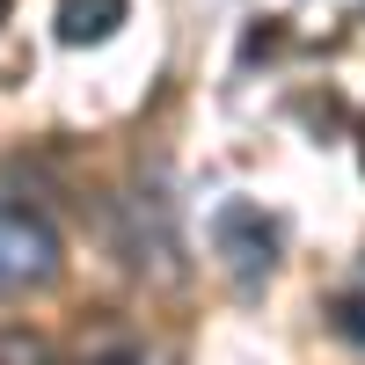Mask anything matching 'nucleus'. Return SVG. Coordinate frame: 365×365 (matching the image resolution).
Returning a JSON list of instances; mask_svg holds the SVG:
<instances>
[{"mask_svg": "<svg viewBox=\"0 0 365 365\" xmlns=\"http://www.w3.org/2000/svg\"><path fill=\"white\" fill-rule=\"evenodd\" d=\"M212 256L227 263L234 285H263L278 270V220L263 205H249V197H227L212 212Z\"/></svg>", "mask_w": 365, "mask_h": 365, "instance_id": "1", "label": "nucleus"}, {"mask_svg": "<svg viewBox=\"0 0 365 365\" xmlns=\"http://www.w3.org/2000/svg\"><path fill=\"white\" fill-rule=\"evenodd\" d=\"M58 278V234L37 212L0 205V292H37Z\"/></svg>", "mask_w": 365, "mask_h": 365, "instance_id": "2", "label": "nucleus"}, {"mask_svg": "<svg viewBox=\"0 0 365 365\" xmlns=\"http://www.w3.org/2000/svg\"><path fill=\"white\" fill-rule=\"evenodd\" d=\"M132 15V0H58V44H103L117 22Z\"/></svg>", "mask_w": 365, "mask_h": 365, "instance_id": "3", "label": "nucleus"}, {"mask_svg": "<svg viewBox=\"0 0 365 365\" xmlns=\"http://www.w3.org/2000/svg\"><path fill=\"white\" fill-rule=\"evenodd\" d=\"M336 329H344V336H358V344H365V278H358V292H351L344 307H336Z\"/></svg>", "mask_w": 365, "mask_h": 365, "instance_id": "4", "label": "nucleus"}, {"mask_svg": "<svg viewBox=\"0 0 365 365\" xmlns=\"http://www.w3.org/2000/svg\"><path fill=\"white\" fill-rule=\"evenodd\" d=\"M88 365H139L132 351H103V358H88Z\"/></svg>", "mask_w": 365, "mask_h": 365, "instance_id": "5", "label": "nucleus"}]
</instances>
